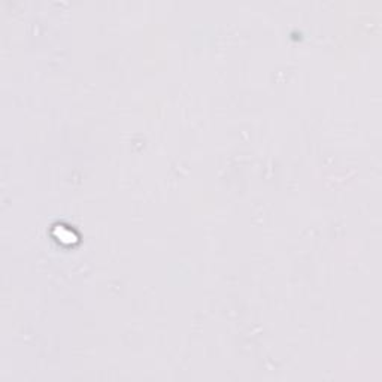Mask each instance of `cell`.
I'll return each instance as SVG.
<instances>
[{"mask_svg": "<svg viewBox=\"0 0 382 382\" xmlns=\"http://www.w3.org/2000/svg\"><path fill=\"white\" fill-rule=\"evenodd\" d=\"M55 230L58 231V233H57V239H58V242L68 243V245H70V243H73L78 241V235L73 231V228H70V226L57 224V226H55Z\"/></svg>", "mask_w": 382, "mask_h": 382, "instance_id": "obj_1", "label": "cell"}]
</instances>
